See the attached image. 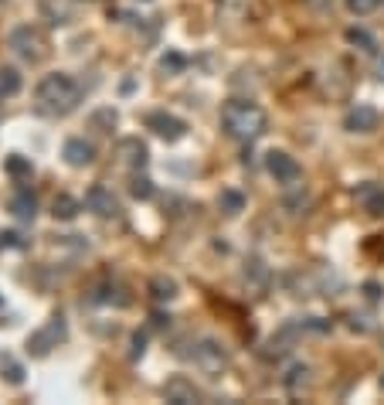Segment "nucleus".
<instances>
[{
  "label": "nucleus",
  "instance_id": "obj_14",
  "mask_svg": "<svg viewBox=\"0 0 384 405\" xmlns=\"http://www.w3.org/2000/svg\"><path fill=\"white\" fill-rule=\"evenodd\" d=\"M11 211H14L21 221H31L34 215H38V198H34V191L21 187L14 198H11Z\"/></svg>",
  "mask_w": 384,
  "mask_h": 405
},
{
  "label": "nucleus",
  "instance_id": "obj_28",
  "mask_svg": "<svg viewBox=\"0 0 384 405\" xmlns=\"http://www.w3.org/2000/svg\"><path fill=\"white\" fill-rule=\"evenodd\" d=\"M143 344H146V334H137V337H133V358L143 354Z\"/></svg>",
  "mask_w": 384,
  "mask_h": 405
},
{
  "label": "nucleus",
  "instance_id": "obj_22",
  "mask_svg": "<svg viewBox=\"0 0 384 405\" xmlns=\"http://www.w3.org/2000/svg\"><path fill=\"white\" fill-rule=\"evenodd\" d=\"M7 174H14V177H31L34 167H31V160H24V157H11L7 160Z\"/></svg>",
  "mask_w": 384,
  "mask_h": 405
},
{
  "label": "nucleus",
  "instance_id": "obj_2",
  "mask_svg": "<svg viewBox=\"0 0 384 405\" xmlns=\"http://www.w3.org/2000/svg\"><path fill=\"white\" fill-rule=\"evenodd\" d=\"M34 99H38V110L45 116H68L82 102V89H78V82L72 75L51 72V75H45L38 82Z\"/></svg>",
  "mask_w": 384,
  "mask_h": 405
},
{
  "label": "nucleus",
  "instance_id": "obj_18",
  "mask_svg": "<svg viewBox=\"0 0 384 405\" xmlns=\"http://www.w3.org/2000/svg\"><path fill=\"white\" fill-rule=\"evenodd\" d=\"M218 204H221V211H225V215H238V211L245 208V198H242L238 191H221Z\"/></svg>",
  "mask_w": 384,
  "mask_h": 405
},
{
  "label": "nucleus",
  "instance_id": "obj_11",
  "mask_svg": "<svg viewBox=\"0 0 384 405\" xmlns=\"http://www.w3.org/2000/svg\"><path fill=\"white\" fill-rule=\"evenodd\" d=\"M164 399L167 402H174V405H191V402H201V391L187 382V378H170L167 385H164Z\"/></svg>",
  "mask_w": 384,
  "mask_h": 405
},
{
  "label": "nucleus",
  "instance_id": "obj_7",
  "mask_svg": "<svg viewBox=\"0 0 384 405\" xmlns=\"http://www.w3.org/2000/svg\"><path fill=\"white\" fill-rule=\"evenodd\" d=\"M194 364H198L201 372L218 374L221 368H228V351L218 341H201L198 347H194Z\"/></svg>",
  "mask_w": 384,
  "mask_h": 405
},
{
  "label": "nucleus",
  "instance_id": "obj_21",
  "mask_svg": "<svg viewBox=\"0 0 384 405\" xmlns=\"http://www.w3.org/2000/svg\"><path fill=\"white\" fill-rule=\"evenodd\" d=\"M381 4H384V0H347V11L357 14V17H364V14H374Z\"/></svg>",
  "mask_w": 384,
  "mask_h": 405
},
{
  "label": "nucleus",
  "instance_id": "obj_26",
  "mask_svg": "<svg viewBox=\"0 0 384 405\" xmlns=\"http://www.w3.org/2000/svg\"><path fill=\"white\" fill-rule=\"evenodd\" d=\"M92 126H109V130H112V126H116V112H112V110L95 112V116H92Z\"/></svg>",
  "mask_w": 384,
  "mask_h": 405
},
{
  "label": "nucleus",
  "instance_id": "obj_25",
  "mask_svg": "<svg viewBox=\"0 0 384 405\" xmlns=\"http://www.w3.org/2000/svg\"><path fill=\"white\" fill-rule=\"evenodd\" d=\"M184 65H187V62H184V55H177V51H167V55L160 58V68H164L167 75H174V72H181Z\"/></svg>",
  "mask_w": 384,
  "mask_h": 405
},
{
  "label": "nucleus",
  "instance_id": "obj_6",
  "mask_svg": "<svg viewBox=\"0 0 384 405\" xmlns=\"http://www.w3.org/2000/svg\"><path fill=\"white\" fill-rule=\"evenodd\" d=\"M146 130H154L160 140L174 143L187 133V123L181 116H174V112H146Z\"/></svg>",
  "mask_w": 384,
  "mask_h": 405
},
{
  "label": "nucleus",
  "instance_id": "obj_23",
  "mask_svg": "<svg viewBox=\"0 0 384 405\" xmlns=\"http://www.w3.org/2000/svg\"><path fill=\"white\" fill-rule=\"evenodd\" d=\"M347 41H351V45H361L364 48V51H374V38H370L368 31H364V28H351V31H347Z\"/></svg>",
  "mask_w": 384,
  "mask_h": 405
},
{
  "label": "nucleus",
  "instance_id": "obj_24",
  "mask_svg": "<svg viewBox=\"0 0 384 405\" xmlns=\"http://www.w3.org/2000/svg\"><path fill=\"white\" fill-rule=\"evenodd\" d=\"M0 368H4V378H7L11 385H21V382H24V368H21L14 358H4V364H0Z\"/></svg>",
  "mask_w": 384,
  "mask_h": 405
},
{
  "label": "nucleus",
  "instance_id": "obj_12",
  "mask_svg": "<svg viewBox=\"0 0 384 405\" xmlns=\"http://www.w3.org/2000/svg\"><path fill=\"white\" fill-rule=\"evenodd\" d=\"M65 160H68L72 167H89V164L95 160V147L89 140L75 137V140L65 143Z\"/></svg>",
  "mask_w": 384,
  "mask_h": 405
},
{
  "label": "nucleus",
  "instance_id": "obj_5",
  "mask_svg": "<svg viewBox=\"0 0 384 405\" xmlns=\"http://www.w3.org/2000/svg\"><path fill=\"white\" fill-rule=\"evenodd\" d=\"M85 208L95 211L99 219H119L123 215V208H119V198L109 191L106 184H92L85 191Z\"/></svg>",
  "mask_w": 384,
  "mask_h": 405
},
{
  "label": "nucleus",
  "instance_id": "obj_1",
  "mask_svg": "<svg viewBox=\"0 0 384 405\" xmlns=\"http://www.w3.org/2000/svg\"><path fill=\"white\" fill-rule=\"evenodd\" d=\"M221 126H225V133H228L231 140L252 143V140H259L262 133H265L269 116H265L262 106L248 102V99H231V102L221 106Z\"/></svg>",
  "mask_w": 384,
  "mask_h": 405
},
{
  "label": "nucleus",
  "instance_id": "obj_17",
  "mask_svg": "<svg viewBox=\"0 0 384 405\" xmlns=\"http://www.w3.org/2000/svg\"><path fill=\"white\" fill-rule=\"evenodd\" d=\"M78 208H82V204H78L72 194H58V198H55V219L72 221L78 215Z\"/></svg>",
  "mask_w": 384,
  "mask_h": 405
},
{
  "label": "nucleus",
  "instance_id": "obj_13",
  "mask_svg": "<svg viewBox=\"0 0 384 405\" xmlns=\"http://www.w3.org/2000/svg\"><path fill=\"white\" fill-rule=\"evenodd\" d=\"M357 204H364V211L370 215H384V187L381 184H361L353 191Z\"/></svg>",
  "mask_w": 384,
  "mask_h": 405
},
{
  "label": "nucleus",
  "instance_id": "obj_10",
  "mask_svg": "<svg viewBox=\"0 0 384 405\" xmlns=\"http://www.w3.org/2000/svg\"><path fill=\"white\" fill-rule=\"evenodd\" d=\"M116 157L129 164V167H146V160H150V150H146V143L139 140V137H126V140L116 143Z\"/></svg>",
  "mask_w": 384,
  "mask_h": 405
},
{
  "label": "nucleus",
  "instance_id": "obj_16",
  "mask_svg": "<svg viewBox=\"0 0 384 405\" xmlns=\"http://www.w3.org/2000/svg\"><path fill=\"white\" fill-rule=\"evenodd\" d=\"M150 293H154V300H160V303H164V300H174V296H177V283L170 280V276H154V280H150Z\"/></svg>",
  "mask_w": 384,
  "mask_h": 405
},
{
  "label": "nucleus",
  "instance_id": "obj_4",
  "mask_svg": "<svg viewBox=\"0 0 384 405\" xmlns=\"http://www.w3.org/2000/svg\"><path fill=\"white\" fill-rule=\"evenodd\" d=\"M7 41H11V48H14L24 62H41V58H45V38H41V31H34L31 24L14 28Z\"/></svg>",
  "mask_w": 384,
  "mask_h": 405
},
{
  "label": "nucleus",
  "instance_id": "obj_27",
  "mask_svg": "<svg viewBox=\"0 0 384 405\" xmlns=\"http://www.w3.org/2000/svg\"><path fill=\"white\" fill-rule=\"evenodd\" d=\"M4 246H17V249H24V242H21V235H17V232H4V235H0V249H4Z\"/></svg>",
  "mask_w": 384,
  "mask_h": 405
},
{
  "label": "nucleus",
  "instance_id": "obj_15",
  "mask_svg": "<svg viewBox=\"0 0 384 405\" xmlns=\"http://www.w3.org/2000/svg\"><path fill=\"white\" fill-rule=\"evenodd\" d=\"M292 337H296V324L282 327V330H279V337H272V341H269V351H265V358H282V354L289 351Z\"/></svg>",
  "mask_w": 384,
  "mask_h": 405
},
{
  "label": "nucleus",
  "instance_id": "obj_20",
  "mask_svg": "<svg viewBox=\"0 0 384 405\" xmlns=\"http://www.w3.org/2000/svg\"><path fill=\"white\" fill-rule=\"evenodd\" d=\"M129 194H133V198H139V201H150V198H154V181H150V177H133Z\"/></svg>",
  "mask_w": 384,
  "mask_h": 405
},
{
  "label": "nucleus",
  "instance_id": "obj_19",
  "mask_svg": "<svg viewBox=\"0 0 384 405\" xmlns=\"http://www.w3.org/2000/svg\"><path fill=\"white\" fill-rule=\"evenodd\" d=\"M21 93V75L14 68H0V95H14Z\"/></svg>",
  "mask_w": 384,
  "mask_h": 405
},
{
  "label": "nucleus",
  "instance_id": "obj_8",
  "mask_svg": "<svg viewBox=\"0 0 384 405\" xmlns=\"http://www.w3.org/2000/svg\"><path fill=\"white\" fill-rule=\"evenodd\" d=\"M265 171L276 177L279 184H296L299 177H303V171H299V164H296V157L282 154V150H272V154L265 157Z\"/></svg>",
  "mask_w": 384,
  "mask_h": 405
},
{
  "label": "nucleus",
  "instance_id": "obj_3",
  "mask_svg": "<svg viewBox=\"0 0 384 405\" xmlns=\"http://www.w3.org/2000/svg\"><path fill=\"white\" fill-rule=\"evenodd\" d=\"M65 334H68V327H65V317H62V313H55V317H51V320H48L38 334L28 337V351H31L34 358H45L51 347H58V341H65Z\"/></svg>",
  "mask_w": 384,
  "mask_h": 405
},
{
  "label": "nucleus",
  "instance_id": "obj_9",
  "mask_svg": "<svg viewBox=\"0 0 384 405\" xmlns=\"http://www.w3.org/2000/svg\"><path fill=\"white\" fill-rule=\"evenodd\" d=\"M378 123H381V112L374 110V106H368V102H357V106H351L347 116H343V126H347L351 133H374Z\"/></svg>",
  "mask_w": 384,
  "mask_h": 405
}]
</instances>
